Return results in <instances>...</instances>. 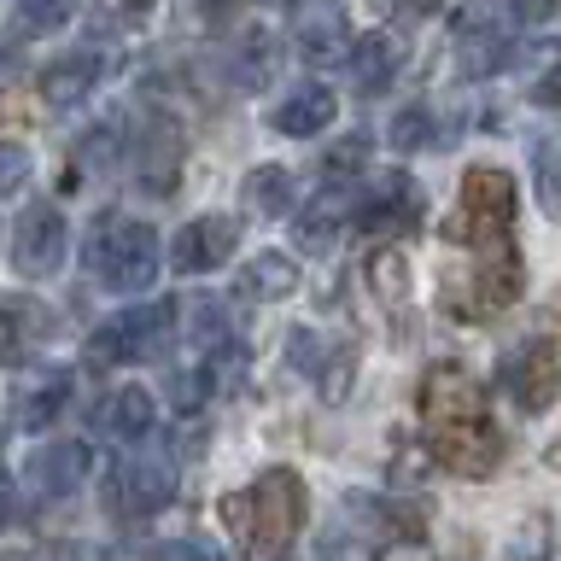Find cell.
<instances>
[{
	"label": "cell",
	"mask_w": 561,
	"mask_h": 561,
	"mask_svg": "<svg viewBox=\"0 0 561 561\" xmlns=\"http://www.w3.org/2000/svg\"><path fill=\"white\" fill-rule=\"evenodd\" d=\"M234 245H240V222L205 210V217H193L182 234H175L170 263H175V275H210V270H222V263L234 257Z\"/></svg>",
	"instance_id": "obj_10"
},
{
	"label": "cell",
	"mask_w": 561,
	"mask_h": 561,
	"mask_svg": "<svg viewBox=\"0 0 561 561\" xmlns=\"http://www.w3.org/2000/svg\"><path fill=\"white\" fill-rule=\"evenodd\" d=\"M158 427V398L147 392V386H117L112 398H105V410H100V433L105 438H117V445H147Z\"/></svg>",
	"instance_id": "obj_14"
},
{
	"label": "cell",
	"mask_w": 561,
	"mask_h": 561,
	"mask_svg": "<svg viewBox=\"0 0 561 561\" xmlns=\"http://www.w3.org/2000/svg\"><path fill=\"white\" fill-rule=\"evenodd\" d=\"M100 7H105V18H112V24H147L158 0H100Z\"/></svg>",
	"instance_id": "obj_34"
},
{
	"label": "cell",
	"mask_w": 561,
	"mask_h": 561,
	"mask_svg": "<svg viewBox=\"0 0 561 561\" xmlns=\"http://www.w3.org/2000/svg\"><path fill=\"white\" fill-rule=\"evenodd\" d=\"M556 462H561V450H556Z\"/></svg>",
	"instance_id": "obj_41"
},
{
	"label": "cell",
	"mask_w": 561,
	"mask_h": 561,
	"mask_svg": "<svg viewBox=\"0 0 561 561\" xmlns=\"http://www.w3.org/2000/svg\"><path fill=\"white\" fill-rule=\"evenodd\" d=\"M398 65H403V47H398V35H386V30H368L363 42H351V77H357V88H363V94H380V88L398 77Z\"/></svg>",
	"instance_id": "obj_21"
},
{
	"label": "cell",
	"mask_w": 561,
	"mask_h": 561,
	"mask_svg": "<svg viewBox=\"0 0 561 561\" xmlns=\"http://www.w3.org/2000/svg\"><path fill=\"white\" fill-rule=\"evenodd\" d=\"M392 147L398 152H421V147H438V123L427 105H410V112L392 117Z\"/></svg>",
	"instance_id": "obj_28"
},
{
	"label": "cell",
	"mask_w": 561,
	"mask_h": 561,
	"mask_svg": "<svg viewBox=\"0 0 561 561\" xmlns=\"http://www.w3.org/2000/svg\"><path fill=\"white\" fill-rule=\"evenodd\" d=\"M88 473H94V450L82 438H59V445H42L30 456V491L42 503H59L70 491H82Z\"/></svg>",
	"instance_id": "obj_11"
},
{
	"label": "cell",
	"mask_w": 561,
	"mask_h": 561,
	"mask_svg": "<svg viewBox=\"0 0 561 561\" xmlns=\"http://www.w3.org/2000/svg\"><path fill=\"white\" fill-rule=\"evenodd\" d=\"M415 410H421V438H427L438 468L462 473V480H491L503 468L508 438L497 427V415H491L485 386L462 363H433L421 375Z\"/></svg>",
	"instance_id": "obj_1"
},
{
	"label": "cell",
	"mask_w": 561,
	"mask_h": 561,
	"mask_svg": "<svg viewBox=\"0 0 561 561\" xmlns=\"http://www.w3.org/2000/svg\"><path fill=\"white\" fill-rule=\"evenodd\" d=\"M368 164V135H345V140H333V147L322 152V182H351V175H357Z\"/></svg>",
	"instance_id": "obj_27"
},
{
	"label": "cell",
	"mask_w": 561,
	"mask_h": 561,
	"mask_svg": "<svg viewBox=\"0 0 561 561\" xmlns=\"http://www.w3.org/2000/svg\"><path fill=\"white\" fill-rule=\"evenodd\" d=\"M503 392L515 410L526 415H538V410H550L556 392H561V351L550 340H526L515 345L503 357Z\"/></svg>",
	"instance_id": "obj_8"
},
{
	"label": "cell",
	"mask_w": 561,
	"mask_h": 561,
	"mask_svg": "<svg viewBox=\"0 0 561 561\" xmlns=\"http://www.w3.org/2000/svg\"><path fill=\"white\" fill-rule=\"evenodd\" d=\"M508 12H515V24H550L556 0H508Z\"/></svg>",
	"instance_id": "obj_35"
},
{
	"label": "cell",
	"mask_w": 561,
	"mask_h": 561,
	"mask_svg": "<svg viewBox=\"0 0 561 561\" xmlns=\"http://www.w3.org/2000/svg\"><path fill=\"white\" fill-rule=\"evenodd\" d=\"M210 375H217V368H193V375H175L170 380V398L175 403H182V410H199V403H205V392H210Z\"/></svg>",
	"instance_id": "obj_31"
},
{
	"label": "cell",
	"mask_w": 561,
	"mask_h": 561,
	"mask_svg": "<svg viewBox=\"0 0 561 561\" xmlns=\"http://www.w3.org/2000/svg\"><path fill=\"white\" fill-rule=\"evenodd\" d=\"M65 403H70V368H42L24 392H18V427H30V433H42L53 427V421L65 415Z\"/></svg>",
	"instance_id": "obj_20"
},
{
	"label": "cell",
	"mask_w": 561,
	"mask_h": 561,
	"mask_svg": "<svg viewBox=\"0 0 561 561\" xmlns=\"http://www.w3.org/2000/svg\"><path fill=\"white\" fill-rule=\"evenodd\" d=\"M135 175L147 182V193H175V175H182V129L164 117V112H152L147 123H140V135H135Z\"/></svg>",
	"instance_id": "obj_12"
},
{
	"label": "cell",
	"mask_w": 561,
	"mask_h": 561,
	"mask_svg": "<svg viewBox=\"0 0 561 561\" xmlns=\"http://www.w3.org/2000/svg\"><path fill=\"white\" fill-rule=\"evenodd\" d=\"M345 217H351V193H345V187H328L310 210H298V228H293V234H298V252L328 257L333 245H340V234H345Z\"/></svg>",
	"instance_id": "obj_18"
},
{
	"label": "cell",
	"mask_w": 561,
	"mask_h": 561,
	"mask_svg": "<svg viewBox=\"0 0 561 561\" xmlns=\"http://www.w3.org/2000/svg\"><path fill=\"white\" fill-rule=\"evenodd\" d=\"M12 508H18V497H12V480H7V473H0V533H7V526H12Z\"/></svg>",
	"instance_id": "obj_37"
},
{
	"label": "cell",
	"mask_w": 561,
	"mask_h": 561,
	"mask_svg": "<svg viewBox=\"0 0 561 561\" xmlns=\"http://www.w3.org/2000/svg\"><path fill=\"white\" fill-rule=\"evenodd\" d=\"M445 245L456 252H497V245H515V175L497 164H473L462 175V193H456V210L445 222Z\"/></svg>",
	"instance_id": "obj_3"
},
{
	"label": "cell",
	"mask_w": 561,
	"mask_h": 561,
	"mask_svg": "<svg viewBox=\"0 0 561 561\" xmlns=\"http://www.w3.org/2000/svg\"><path fill=\"white\" fill-rule=\"evenodd\" d=\"M82 0H12V24L18 35H53L77 18Z\"/></svg>",
	"instance_id": "obj_25"
},
{
	"label": "cell",
	"mask_w": 561,
	"mask_h": 561,
	"mask_svg": "<svg viewBox=\"0 0 561 561\" xmlns=\"http://www.w3.org/2000/svg\"><path fill=\"white\" fill-rule=\"evenodd\" d=\"M421 210H427V199H421V187L403 170H380L363 193V222L375 240H398L403 228L421 222Z\"/></svg>",
	"instance_id": "obj_9"
},
{
	"label": "cell",
	"mask_w": 561,
	"mask_h": 561,
	"mask_svg": "<svg viewBox=\"0 0 561 561\" xmlns=\"http://www.w3.org/2000/svg\"><path fill=\"white\" fill-rule=\"evenodd\" d=\"M158 561H228V556H222L210 538H175V543H164V550H158Z\"/></svg>",
	"instance_id": "obj_32"
},
{
	"label": "cell",
	"mask_w": 561,
	"mask_h": 561,
	"mask_svg": "<svg viewBox=\"0 0 561 561\" xmlns=\"http://www.w3.org/2000/svg\"><path fill=\"white\" fill-rule=\"evenodd\" d=\"M187 7H193L199 24H222V18H228V0H187Z\"/></svg>",
	"instance_id": "obj_36"
},
{
	"label": "cell",
	"mask_w": 561,
	"mask_h": 561,
	"mask_svg": "<svg viewBox=\"0 0 561 561\" xmlns=\"http://www.w3.org/2000/svg\"><path fill=\"white\" fill-rule=\"evenodd\" d=\"M65 257H70L65 210L47 205V199H35L24 217H18V228H12V270L24 280H53L65 270Z\"/></svg>",
	"instance_id": "obj_7"
},
{
	"label": "cell",
	"mask_w": 561,
	"mask_h": 561,
	"mask_svg": "<svg viewBox=\"0 0 561 561\" xmlns=\"http://www.w3.org/2000/svg\"><path fill=\"white\" fill-rule=\"evenodd\" d=\"M170 340H175V305L170 298H152V305L117 310L112 322H100L94 340H88V363L94 368L147 363V357H158V351H170Z\"/></svg>",
	"instance_id": "obj_5"
},
{
	"label": "cell",
	"mask_w": 561,
	"mask_h": 561,
	"mask_svg": "<svg viewBox=\"0 0 561 561\" xmlns=\"http://www.w3.org/2000/svg\"><path fill=\"white\" fill-rule=\"evenodd\" d=\"M30 175H35L30 147H18V140H0V199H12L18 187H30Z\"/></svg>",
	"instance_id": "obj_29"
},
{
	"label": "cell",
	"mask_w": 561,
	"mask_h": 561,
	"mask_svg": "<svg viewBox=\"0 0 561 561\" xmlns=\"http://www.w3.org/2000/svg\"><path fill=\"white\" fill-rule=\"evenodd\" d=\"M538 100H543V105H561V70H550V77L538 82Z\"/></svg>",
	"instance_id": "obj_38"
},
{
	"label": "cell",
	"mask_w": 561,
	"mask_h": 561,
	"mask_svg": "<svg viewBox=\"0 0 561 561\" xmlns=\"http://www.w3.org/2000/svg\"><path fill=\"white\" fill-rule=\"evenodd\" d=\"M53 333V316L35 298H0V363L18 368L30 363V351Z\"/></svg>",
	"instance_id": "obj_15"
},
{
	"label": "cell",
	"mask_w": 561,
	"mask_h": 561,
	"mask_svg": "<svg viewBox=\"0 0 561 561\" xmlns=\"http://www.w3.org/2000/svg\"><path fill=\"white\" fill-rule=\"evenodd\" d=\"M310 520V491L293 468H263L252 485L222 497V526L240 561H287Z\"/></svg>",
	"instance_id": "obj_2"
},
{
	"label": "cell",
	"mask_w": 561,
	"mask_h": 561,
	"mask_svg": "<svg viewBox=\"0 0 561 561\" xmlns=\"http://www.w3.org/2000/svg\"><path fill=\"white\" fill-rule=\"evenodd\" d=\"M368 275H375L380 293L398 305V298H403V275H410V270H403V257L392 252V245H375V257H368Z\"/></svg>",
	"instance_id": "obj_30"
},
{
	"label": "cell",
	"mask_w": 561,
	"mask_h": 561,
	"mask_svg": "<svg viewBox=\"0 0 561 561\" xmlns=\"http://www.w3.org/2000/svg\"><path fill=\"white\" fill-rule=\"evenodd\" d=\"M100 53H65V59H53L47 70H42V100L53 105V112H70V105H82L88 94L100 88Z\"/></svg>",
	"instance_id": "obj_16"
},
{
	"label": "cell",
	"mask_w": 561,
	"mask_h": 561,
	"mask_svg": "<svg viewBox=\"0 0 561 561\" xmlns=\"http://www.w3.org/2000/svg\"><path fill=\"white\" fill-rule=\"evenodd\" d=\"M456 59H462V77H497V70L508 65V42L497 24H462L456 30Z\"/></svg>",
	"instance_id": "obj_22"
},
{
	"label": "cell",
	"mask_w": 561,
	"mask_h": 561,
	"mask_svg": "<svg viewBox=\"0 0 561 561\" xmlns=\"http://www.w3.org/2000/svg\"><path fill=\"white\" fill-rule=\"evenodd\" d=\"M503 561H550V526L533 520V526H526V538H520Z\"/></svg>",
	"instance_id": "obj_33"
},
{
	"label": "cell",
	"mask_w": 561,
	"mask_h": 561,
	"mask_svg": "<svg viewBox=\"0 0 561 561\" xmlns=\"http://www.w3.org/2000/svg\"><path fill=\"white\" fill-rule=\"evenodd\" d=\"M175 497V462L158 450H129L105 473V508L117 520H152Z\"/></svg>",
	"instance_id": "obj_6"
},
{
	"label": "cell",
	"mask_w": 561,
	"mask_h": 561,
	"mask_svg": "<svg viewBox=\"0 0 561 561\" xmlns=\"http://www.w3.org/2000/svg\"><path fill=\"white\" fill-rule=\"evenodd\" d=\"M234 293L245 298V305H280V298L298 293V263L280 257V252H257V257L234 275Z\"/></svg>",
	"instance_id": "obj_19"
},
{
	"label": "cell",
	"mask_w": 561,
	"mask_h": 561,
	"mask_svg": "<svg viewBox=\"0 0 561 561\" xmlns=\"http://www.w3.org/2000/svg\"><path fill=\"white\" fill-rule=\"evenodd\" d=\"M533 182H538V205L550 217H561V140L556 135L533 140Z\"/></svg>",
	"instance_id": "obj_26"
},
{
	"label": "cell",
	"mask_w": 561,
	"mask_h": 561,
	"mask_svg": "<svg viewBox=\"0 0 561 561\" xmlns=\"http://www.w3.org/2000/svg\"><path fill=\"white\" fill-rule=\"evenodd\" d=\"M0 561H24V556H0Z\"/></svg>",
	"instance_id": "obj_40"
},
{
	"label": "cell",
	"mask_w": 561,
	"mask_h": 561,
	"mask_svg": "<svg viewBox=\"0 0 561 561\" xmlns=\"http://www.w3.org/2000/svg\"><path fill=\"white\" fill-rule=\"evenodd\" d=\"M293 170L280 164H257L252 175H245V205L257 210V217H280V210H293Z\"/></svg>",
	"instance_id": "obj_24"
},
{
	"label": "cell",
	"mask_w": 561,
	"mask_h": 561,
	"mask_svg": "<svg viewBox=\"0 0 561 561\" xmlns=\"http://www.w3.org/2000/svg\"><path fill=\"white\" fill-rule=\"evenodd\" d=\"M293 35H298V47H305L310 65L351 53V24H345V7H340V0H305V7H298Z\"/></svg>",
	"instance_id": "obj_13"
},
{
	"label": "cell",
	"mask_w": 561,
	"mask_h": 561,
	"mask_svg": "<svg viewBox=\"0 0 561 561\" xmlns=\"http://www.w3.org/2000/svg\"><path fill=\"white\" fill-rule=\"evenodd\" d=\"M158 228L135 222V217H105L100 240H88V270H100L105 293H147L158 280Z\"/></svg>",
	"instance_id": "obj_4"
},
{
	"label": "cell",
	"mask_w": 561,
	"mask_h": 561,
	"mask_svg": "<svg viewBox=\"0 0 561 561\" xmlns=\"http://www.w3.org/2000/svg\"><path fill=\"white\" fill-rule=\"evenodd\" d=\"M275 59H280V47H275V35L252 24V30H240V47H234V77L245 88H263L275 77Z\"/></svg>",
	"instance_id": "obj_23"
},
{
	"label": "cell",
	"mask_w": 561,
	"mask_h": 561,
	"mask_svg": "<svg viewBox=\"0 0 561 561\" xmlns=\"http://www.w3.org/2000/svg\"><path fill=\"white\" fill-rule=\"evenodd\" d=\"M333 112H340V100H333L328 88L305 82V88H293V94H280V100L270 105V129L305 140V135H322L328 123H333Z\"/></svg>",
	"instance_id": "obj_17"
},
{
	"label": "cell",
	"mask_w": 561,
	"mask_h": 561,
	"mask_svg": "<svg viewBox=\"0 0 561 561\" xmlns=\"http://www.w3.org/2000/svg\"><path fill=\"white\" fill-rule=\"evenodd\" d=\"M392 7H398V18H421V12H433L438 0H392Z\"/></svg>",
	"instance_id": "obj_39"
}]
</instances>
